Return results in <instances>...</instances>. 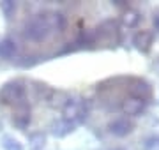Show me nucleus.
I'll return each instance as SVG.
<instances>
[{"label": "nucleus", "mask_w": 159, "mask_h": 150, "mask_svg": "<svg viewBox=\"0 0 159 150\" xmlns=\"http://www.w3.org/2000/svg\"><path fill=\"white\" fill-rule=\"evenodd\" d=\"M12 124L20 129H25V127L30 124V108L29 106H25L21 104L20 108L16 110V113L12 115Z\"/></svg>", "instance_id": "nucleus-4"}, {"label": "nucleus", "mask_w": 159, "mask_h": 150, "mask_svg": "<svg viewBox=\"0 0 159 150\" xmlns=\"http://www.w3.org/2000/svg\"><path fill=\"white\" fill-rule=\"evenodd\" d=\"M18 51V46L16 42L9 37L0 41V58H12Z\"/></svg>", "instance_id": "nucleus-5"}, {"label": "nucleus", "mask_w": 159, "mask_h": 150, "mask_svg": "<svg viewBox=\"0 0 159 150\" xmlns=\"http://www.w3.org/2000/svg\"><path fill=\"white\" fill-rule=\"evenodd\" d=\"M124 110L129 111V113H134V111L140 110V103H138V101H134V99H131V101H127V103L124 104Z\"/></svg>", "instance_id": "nucleus-9"}, {"label": "nucleus", "mask_w": 159, "mask_h": 150, "mask_svg": "<svg viewBox=\"0 0 159 150\" xmlns=\"http://www.w3.org/2000/svg\"><path fill=\"white\" fill-rule=\"evenodd\" d=\"M85 117V106L81 101H76V99H67L66 104L62 106V120L67 122V124H76L81 118Z\"/></svg>", "instance_id": "nucleus-2"}, {"label": "nucleus", "mask_w": 159, "mask_h": 150, "mask_svg": "<svg viewBox=\"0 0 159 150\" xmlns=\"http://www.w3.org/2000/svg\"><path fill=\"white\" fill-rule=\"evenodd\" d=\"M111 131L115 134H125L129 131V124L125 120H119V122H115V124H111Z\"/></svg>", "instance_id": "nucleus-8"}, {"label": "nucleus", "mask_w": 159, "mask_h": 150, "mask_svg": "<svg viewBox=\"0 0 159 150\" xmlns=\"http://www.w3.org/2000/svg\"><path fill=\"white\" fill-rule=\"evenodd\" d=\"M124 21H125V23H127V25H133V23H134V21H136V16H134V14H129V16H127V14H125Z\"/></svg>", "instance_id": "nucleus-10"}, {"label": "nucleus", "mask_w": 159, "mask_h": 150, "mask_svg": "<svg viewBox=\"0 0 159 150\" xmlns=\"http://www.w3.org/2000/svg\"><path fill=\"white\" fill-rule=\"evenodd\" d=\"M2 147L6 150H23L21 143L18 141V139L11 138V136H4V139H2Z\"/></svg>", "instance_id": "nucleus-6"}, {"label": "nucleus", "mask_w": 159, "mask_h": 150, "mask_svg": "<svg viewBox=\"0 0 159 150\" xmlns=\"http://www.w3.org/2000/svg\"><path fill=\"white\" fill-rule=\"evenodd\" d=\"M23 95H25V88L18 81H11L0 88V103L2 104H18L20 101H23Z\"/></svg>", "instance_id": "nucleus-3"}, {"label": "nucleus", "mask_w": 159, "mask_h": 150, "mask_svg": "<svg viewBox=\"0 0 159 150\" xmlns=\"http://www.w3.org/2000/svg\"><path fill=\"white\" fill-rule=\"evenodd\" d=\"M0 9H2V12H4L6 18L9 20V18H12V14L16 11V4L11 2V0H6V2H0Z\"/></svg>", "instance_id": "nucleus-7"}, {"label": "nucleus", "mask_w": 159, "mask_h": 150, "mask_svg": "<svg viewBox=\"0 0 159 150\" xmlns=\"http://www.w3.org/2000/svg\"><path fill=\"white\" fill-rule=\"evenodd\" d=\"M66 29V18L60 12H39L25 27V35L30 41H44L53 32Z\"/></svg>", "instance_id": "nucleus-1"}]
</instances>
